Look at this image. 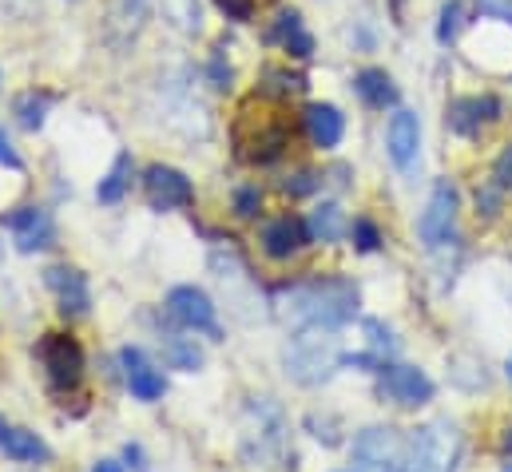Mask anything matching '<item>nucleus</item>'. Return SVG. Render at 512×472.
<instances>
[{
  "mask_svg": "<svg viewBox=\"0 0 512 472\" xmlns=\"http://www.w3.org/2000/svg\"><path fill=\"white\" fill-rule=\"evenodd\" d=\"M219 4V12L227 16V20H235V24H251L258 12V0H215Z\"/></svg>",
  "mask_w": 512,
  "mask_h": 472,
  "instance_id": "2f4dec72",
  "label": "nucleus"
},
{
  "mask_svg": "<svg viewBox=\"0 0 512 472\" xmlns=\"http://www.w3.org/2000/svg\"><path fill=\"white\" fill-rule=\"evenodd\" d=\"M48 108H52V96H44V92H24V96L16 100V119H20L24 131H40L44 119H48Z\"/></svg>",
  "mask_w": 512,
  "mask_h": 472,
  "instance_id": "a878e982",
  "label": "nucleus"
},
{
  "mask_svg": "<svg viewBox=\"0 0 512 472\" xmlns=\"http://www.w3.org/2000/svg\"><path fill=\"white\" fill-rule=\"evenodd\" d=\"M385 155L401 175H413L421 163V116L413 108H393L385 123Z\"/></svg>",
  "mask_w": 512,
  "mask_h": 472,
  "instance_id": "9d476101",
  "label": "nucleus"
},
{
  "mask_svg": "<svg viewBox=\"0 0 512 472\" xmlns=\"http://www.w3.org/2000/svg\"><path fill=\"white\" fill-rule=\"evenodd\" d=\"M465 24H469V4H465V0H445V4L437 8V28H433L437 44H441V48L457 44V36L465 32Z\"/></svg>",
  "mask_w": 512,
  "mask_h": 472,
  "instance_id": "5701e85b",
  "label": "nucleus"
},
{
  "mask_svg": "<svg viewBox=\"0 0 512 472\" xmlns=\"http://www.w3.org/2000/svg\"><path fill=\"white\" fill-rule=\"evenodd\" d=\"M44 282L56 294V310L64 318H88L92 290H88V278L76 266H52V270H44Z\"/></svg>",
  "mask_w": 512,
  "mask_h": 472,
  "instance_id": "4468645a",
  "label": "nucleus"
},
{
  "mask_svg": "<svg viewBox=\"0 0 512 472\" xmlns=\"http://www.w3.org/2000/svg\"><path fill=\"white\" fill-rule=\"evenodd\" d=\"M509 377H512V357H509Z\"/></svg>",
  "mask_w": 512,
  "mask_h": 472,
  "instance_id": "ea45409f",
  "label": "nucleus"
},
{
  "mask_svg": "<svg viewBox=\"0 0 512 472\" xmlns=\"http://www.w3.org/2000/svg\"><path fill=\"white\" fill-rule=\"evenodd\" d=\"M266 44H274V48H282L290 60H310L314 56V32L306 28V20H302V12L298 8H278L274 12V20H270V28H266Z\"/></svg>",
  "mask_w": 512,
  "mask_h": 472,
  "instance_id": "ddd939ff",
  "label": "nucleus"
},
{
  "mask_svg": "<svg viewBox=\"0 0 512 472\" xmlns=\"http://www.w3.org/2000/svg\"><path fill=\"white\" fill-rule=\"evenodd\" d=\"M0 254H4V242H0Z\"/></svg>",
  "mask_w": 512,
  "mask_h": 472,
  "instance_id": "79ce46f5",
  "label": "nucleus"
},
{
  "mask_svg": "<svg viewBox=\"0 0 512 472\" xmlns=\"http://www.w3.org/2000/svg\"><path fill=\"white\" fill-rule=\"evenodd\" d=\"M258 207H262V191H258L255 183L235 191V215H239V219H255Z\"/></svg>",
  "mask_w": 512,
  "mask_h": 472,
  "instance_id": "473e14b6",
  "label": "nucleus"
},
{
  "mask_svg": "<svg viewBox=\"0 0 512 472\" xmlns=\"http://www.w3.org/2000/svg\"><path fill=\"white\" fill-rule=\"evenodd\" d=\"M207 80H211V88H215V92H231V80H235V72H231V64H227L223 48H215V56L207 60Z\"/></svg>",
  "mask_w": 512,
  "mask_h": 472,
  "instance_id": "7c9ffc66",
  "label": "nucleus"
},
{
  "mask_svg": "<svg viewBox=\"0 0 512 472\" xmlns=\"http://www.w3.org/2000/svg\"><path fill=\"white\" fill-rule=\"evenodd\" d=\"M92 472H124V469H120L116 461H100V465H96V469H92Z\"/></svg>",
  "mask_w": 512,
  "mask_h": 472,
  "instance_id": "4c0bfd02",
  "label": "nucleus"
},
{
  "mask_svg": "<svg viewBox=\"0 0 512 472\" xmlns=\"http://www.w3.org/2000/svg\"><path fill=\"white\" fill-rule=\"evenodd\" d=\"M497 187H505L512 191V143H505V151L497 155V163H493V175H489Z\"/></svg>",
  "mask_w": 512,
  "mask_h": 472,
  "instance_id": "f704fd0d",
  "label": "nucleus"
},
{
  "mask_svg": "<svg viewBox=\"0 0 512 472\" xmlns=\"http://www.w3.org/2000/svg\"><path fill=\"white\" fill-rule=\"evenodd\" d=\"M302 88H306L302 76H294V72H286V68H266V72H262V84H258V96H262V100H290V96H298Z\"/></svg>",
  "mask_w": 512,
  "mask_h": 472,
  "instance_id": "393cba45",
  "label": "nucleus"
},
{
  "mask_svg": "<svg viewBox=\"0 0 512 472\" xmlns=\"http://www.w3.org/2000/svg\"><path fill=\"white\" fill-rule=\"evenodd\" d=\"M302 127H306V139H310L318 151H334V147H342V139H346V116H342L338 104H306Z\"/></svg>",
  "mask_w": 512,
  "mask_h": 472,
  "instance_id": "f3484780",
  "label": "nucleus"
},
{
  "mask_svg": "<svg viewBox=\"0 0 512 472\" xmlns=\"http://www.w3.org/2000/svg\"><path fill=\"white\" fill-rule=\"evenodd\" d=\"M235 147H239L243 163H255V167L258 163H274L290 147V123L282 116H262L255 123V131L235 127Z\"/></svg>",
  "mask_w": 512,
  "mask_h": 472,
  "instance_id": "6e6552de",
  "label": "nucleus"
},
{
  "mask_svg": "<svg viewBox=\"0 0 512 472\" xmlns=\"http://www.w3.org/2000/svg\"><path fill=\"white\" fill-rule=\"evenodd\" d=\"M501 116H505V104L493 92H485V96H457L445 108V127L453 135H461V139H477L489 123H501Z\"/></svg>",
  "mask_w": 512,
  "mask_h": 472,
  "instance_id": "f8f14e48",
  "label": "nucleus"
},
{
  "mask_svg": "<svg viewBox=\"0 0 512 472\" xmlns=\"http://www.w3.org/2000/svg\"><path fill=\"white\" fill-rule=\"evenodd\" d=\"M163 12L171 20H179V28H187V32H199V24H203V12L195 0H163Z\"/></svg>",
  "mask_w": 512,
  "mask_h": 472,
  "instance_id": "cd10ccee",
  "label": "nucleus"
},
{
  "mask_svg": "<svg viewBox=\"0 0 512 472\" xmlns=\"http://www.w3.org/2000/svg\"><path fill=\"white\" fill-rule=\"evenodd\" d=\"M306 231H310V242H338V238L350 231L346 215L338 203H318L306 219Z\"/></svg>",
  "mask_w": 512,
  "mask_h": 472,
  "instance_id": "412c9836",
  "label": "nucleus"
},
{
  "mask_svg": "<svg viewBox=\"0 0 512 472\" xmlns=\"http://www.w3.org/2000/svg\"><path fill=\"white\" fill-rule=\"evenodd\" d=\"M477 16H481V20L512 24V0H477Z\"/></svg>",
  "mask_w": 512,
  "mask_h": 472,
  "instance_id": "72a5a7b5",
  "label": "nucleus"
},
{
  "mask_svg": "<svg viewBox=\"0 0 512 472\" xmlns=\"http://www.w3.org/2000/svg\"><path fill=\"white\" fill-rule=\"evenodd\" d=\"M366 334H370V346H374L378 354H393V350H397V342H393V334L385 330L382 322H366Z\"/></svg>",
  "mask_w": 512,
  "mask_h": 472,
  "instance_id": "c9c22d12",
  "label": "nucleus"
},
{
  "mask_svg": "<svg viewBox=\"0 0 512 472\" xmlns=\"http://www.w3.org/2000/svg\"><path fill=\"white\" fill-rule=\"evenodd\" d=\"M0 449H4V457L28 461V465H40V461L52 457V449H48L32 429H12V425H8V433H4V441H0Z\"/></svg>",
  "mask_w": 512,
  "mask_h": 472,
  "instance_id": "aec40b11",
  "label": "nucleus"
},
{
  "mask_svg": "<svg viewBox=\"0 0 512 472\" xmlns=\"http://www.w3.org/2000/svg\"><path fill=\"white\" fill-rule=\"evenodd\" d=\"M378 389H382L385 401H393L401 409H421L437 393V385L429 381L425 369H417V365H385V361L378 365Z\"/></svg>",
  "mask_w": 512,
  "mask_h": 472,
  "instance_id": "1a4fd4ad",
  "label": "nucleus"
},
{
  "mask_svg": "<svg viewBox=\"0 0 512 472\" xmlns=\"http://www.w3.org/2000/svg\"><path fill=\"white\" fill-rule=\"evenodd\" d=\"M350 88H354V96H358L370 112H393V108L401 104V88H397V80H393L385 68H378V64L358 68L354 80H350Z\"/></svg>",
  "mask_w": 512,
  "mask_h": 472,
  "instance_id": "dca6fc26",
  "label": "nucleus"
},
{
  "mask_svg": "<svg viewBox=\"0 0 512 472\" xmlns=\"http://www.w3.org/2000/svg\"><path fill=\"white\" fill-rule=\"evenodd\" d=\"M354 472H405L409 469V437L393 425H370L354 437Z\"/></svg>",
  "mask_w": 512,
  "mask_h": 472,
  "instance_id": "20e7f679",
  "label": "nucleus"
},
{
  "mask_svg": "<svg viewBox=\"0 0 512 472\" xmlns=\"http://www.w3.org/2000/svg\"><path fill=\"white\" fill-rule=\"evenodd\" d=\"M322 183H326V175H318V171H294V175L282 179V191H286L290 199H306V195H314Z\"/></svg>",
  "mask_w": 512,
  "mask_h": 472,
  "instance_id": "bb28decb",
  "label": "nucleus"
},
{
  "mask_svg": "<svg viewBox=\"0 0 512 472\" xmlns=\"http://www.w3.org/2000/svg\"><path fill=\"white\" fill-rule=\"evenodd\" d=\"M4 433H8V421H4V417H0V441H4Z\"/></svg>",
  "mask_w": 512,
  "mask_h": 472,
  "instance_id": "58836bf2",
  "label": "nucleus"
},
{
  "mask_svg": "<svg viewBox=\"0 0 512 472\" xmlns=\"http://www.w3.org/2000/svg\"><path fill=\"white\" fill-rule=\"evenodd\" d=\"M274 306L290 330H306V326L342 330L358 314V286L350 278H310L282 286L274 294Z\"/></svg>",
  "mask_w": 512,
  "mask_h": 472,
  "instance_id": "f257e3e1",
  "label": "nucleus"
},
{
  "mask_svg": "<svg viewBox=\"0 0 512 472\" xmlns=\"http://www.w3.org/2000/svg\"><path fill=\"white\" fill-rule=\"evenodd\" d=\"M167 318L191 334H207L211 342H223V330L215 322V302L199 286H175L167 294Z\"/></svg>",
  "mask_w": 512,
  "mask_h": 472,
  "instance_id": "0eeeda50",
  "label": "nucleus"
},
{
  "mask_svg": "<svg viewBox=\"0 0 512 472\" xmlns=\"http://www.w3.org/2000/svg\"><path fill=\"white\" fill-rule=\"evenodd\" d=\"M0 167H8V171H24V159L16 155V147L8 143L4 131H0Z\"/></svg>",
  "mask_w": 512,
  "mask_h": 472,
  "instance_id": "e433bc0d",
  "label": "nucleus"
},
{
  "mask_svg": "<svg viewBox=\"0 0 512 472\" xmlns=\"http://www.w3.org/2000/svg\"><path fill=\"white\" fill-rule=\"evenodd\" d=\"M120 361H124V369H128V389L139 401H159V397L167 393V377L147 361L143 350L128 346V350L120 354Z\"/></svg>",
  "mask_w": 512,
  "mask_h": 472,
  "instance_id": "6ab92c4d",
  "label": "nucleus"
},
{
  "mask_svg": "<svg viewBox=\"0 0 512 472\" xmlns=\"http://www.w3.org/2000/svg\"><path fill=\"white\" fill-rule=\"evenodd\" d=\"M505 472H512V465H505Z\"/></svg>",
  "mask_w": 512,
  "mask_h": 472,
  "instance_id": "a19ab883",
  "label": "nucleus"
},
{
  "mask_svg": "<svg viewBox=\"0 0 512 472\" xmlns=\"http://www.w3.org/2000/svg\"><path fill=\"white\" fill-rule=\"evenodd\" d=\"M461 461V433L453 421H429L409 437L405 472H453Z\"/></svg>",
  "mask_w": 512,
  "mask_h": 472,
  "instance_id": "7ed1b4c3",
  "label": "nucleus"
},
{
  "mask_svg": "<svg viewBox=\"0 0 512 472\" xmlns=\"http://www.w3.org/2000/svg\"><path fill=\"white\" fill-rule=\"evenodd\" d=\"M143 191H147L151 211H179L195 203V183L179 167H167V163H151L143 171Z\"/></svg>",
  "mask_w": 512,
  "mask_h": 472,
  "instance_id": "9b49d317",
  "label": "nucleus"
},
{
  "mask_svg": "<svg viewBox=\"0 0 512 472\" xmlns=\"http://www.w3.org/2000/svg\"><path fill=\"white\" fill-rule=\"evenodd\" d=\"M36 354H40V365L48 373L52 393H72L84 381V350L72 334H44Z\"/></svg>",
  "mask_w": 512,
  "mask_h": 472,
  "instance_id": "423d86ee",
  "label": "nucleus"
},
{
  "mask_svg": "<svg viewBox=\"0 0 512 472\" xmlns=\"http://www.w3.org/2000/svg\"><path fill=\"white\" fill-rule=\"evenodd\" d=\"M477 215H485V219H497L501 215V203H505V187H497L493 179H485L481 187H477Z\"/></svg>",
  "mask_w": 512,
  "mask_h": 472,
  "instance_id": "c85d7f7f",
  "label": "nucleus"
},
{
  "mask_svg": "<svg viewBox=\"0 0 512 472\" xmlns=\"http://www.w3.org/2000/svg\"><path fill=\"white\" fill-rule=\"evenodd\" d=\"M163 361L171 369H183V373H195L203 369V350L195 346V338H179V334H163Z\"/></svg>",
  "mask_w": 512,
  "mask_h": 472,
  "instance_id": "b1692460",
  "label": "nucleus"
},
{
  "mask_svg": "<svg viewBox=\"0 0 512 472\" xmlns=\"http://www.w3.org/2000/svg\"><path fill=\"white\" fill-rule=\"evenodd\" d=\"M350 235H354V246H358L362 254L382 250V231H378V223H374V219H354Z\"/></svg>",
  "mask_w": 512,
  "mask_h": 472,
  "instance_id": "c756f323",
  "label": "nucleus"
},
{
  "mask_svg": "<svg viewBox=\"0 0 512 472\" xmlns=\"http://www.w3.org/2000/svg\"><path fill=\"white\" fill-rule=\"evenodd\" d=\"M306 242H310V231H306V223H302V219H294V215L270 219V223L262 227V250H266L274 262L294 258Z\"/></svg>",
  "mask_w": 512,
  "mask_h": 472,
  "instance_id": "a211bd4d",
  "label": "nucleus"
},
{
  "mask_svg": "<svg viewBox=\"0 0 512 472\" xmlns=\"http://www.w3.org/2000/svg\"><path fill=\"white\" fill-rule=\"evenodd\" d=\"M282 365H286L290 381H298V385H322V381L342 365L338 330H322V326L294 330V338L286 342Z\"/></svg>",
  "mask_w": 512,
  "mask_h": 472,
  "instance_id": "f03ea898",
  "label": "nucleus"
},
{
  "mask_svg": "<svg viewBox=\"0 0 512 472\" xmlns=\"http://www.w3.org/2000/svg\"><path fill=\"white\" fill-rule=\"evenodd\" d=\"M457 211H461V191L453 179H437L429 191V203L417 219V235L425 250H441L445 242H453L457 235Z\"/></svg>",
  "mask_w": 512,
  "mask_h": 472,
  "instance_id": "39448f33",
  "label": "nucleus"
},
{
  "mask_svg": "<svg viewBox=\"0 0 512 472\" xmlns=\"http://www.w3.org/2000/svg\"><path fill=\"white\" fill-rule=\"evenodd\" d=\"M131 175H135V159H131V151H120L116 155V163H112V171L100 179V187H96V199L100 203H120L124 195H128V187H131Z\"/></svg>",
  "mask_w": 512,
  "mask_h": 472,
  "instance_id": "4be33fe9",
  "label": "nucleus"
},
{
  "mask_svg": "<svg viewBox=\"0 0 512 472\" xmlns=\"http://www.w3.org/2000/svg\"><path fill=\"white\" fill-rule=\"evenodd\" d=\"M4 223H8V231H12L16 246H20L24 254H36V250L56 246V223H52V215H48L44 207H20V211H12Z\"/></svg>",
  "mask_w": 512,
  "mask_h": 472,
  "instance_id": "2eb2a0df",
  "label": "nucleus"
}]
</instances>
